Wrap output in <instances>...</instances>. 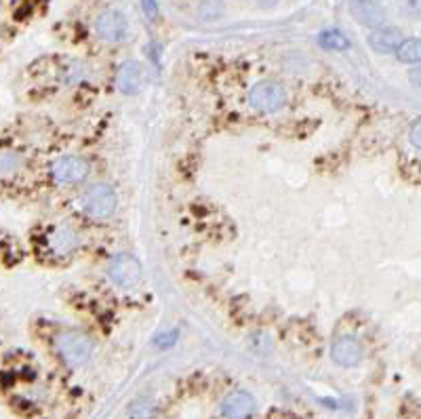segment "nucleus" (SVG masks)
<instances>
[{"label": "nucleus", "instance_id": "1", "mask_svg": "<svg viewBox=\"0 0 421 419\" xmlns=\"http://www.w3.org/2000/svg\"><path fill=\"white\" fill-rule=\"evenodd\" d=\"M55 348L61 356V361L67 367H80L82 363H86V359L93 352V342L89 335L78 333V331H70L57 337Z\"/></svg>", "mask_w": 421, "mask_h": 419}, {"label": "nucleus", "instance_id": "2", "mask_svg": "<svg viewBox=\"0 0 421 419\" xmlns=\"http://www.w3.org/2000/svg\"><path fill=\"white\" fill-rule=\"evenodd\" d=\"M287 101V93L278 82L272 80H264L259 84H255L249 91V103L255 112L261 114H274L278 112Z\"/></svg>", "mask_w": 421, "mask_h": 419}, {"label": "nucleus", "instance_id": "3", "mask_svg": "<svg viewBox=\"0 0 421 419\" xmlns=\"http://www.w3.org/2000/svg\"><path fill=\"white\" fill-rule=\"evenodd\" d=\"M116 194L110 186H93L89 192L82 196V211L91 219H105L116 211Z\"/></svg>", "mask_w": 421, "mask_h": 419}, {"label": "nucleus", "instance_id": "4", "mask_svg": "<svg viewBox=\"0 0 421 419\" xmlns=\"http://www.w3.org/2000/svg\"><path fill=\"white\" fill-rule=\"evenodd\" d=\"M108 276L112 278V283L120 289H133L139 278H141V264L137 262V257L129 255V253H120L116 255L110 266H108Z\"/></svg>", "mask_w": 421, "mask_h": 419}, {"label": "nucleus", "instance_id": "5", "mask_svg": "<svg viewBox=\"0 0 421 419\" xmlns=\"http://www.w3.org/2000/svg\"><path fill=\"white\" fill-rule=\"evenodd\" d=\"M127 30H129L127 17L116 8H105L95 19V32L101 40L118 42L127 36Z\"/></svg>", "mask_w": 421, "mask_h": 419}, {"label": "nucleus", "instance_id": "6", "mask_svg": "<svg viewBox=\"0 0 421 419\" xmlns=\"http://www.w3.org/2000/svg\"><path fill=\"white\" fill-rule=\"evenodd\" d=\"M89 175V162L80 156H63L53 165V179L61 186L80 183Z\"/></svg>", "mask_w": 421, "mask_h": 419}, {"label": "nucleus", "instance_id": "7", "mask_svg": "<svg viewBox=\"0 0 421 419\" xmlns=\"http://www.w3.org/2000/svg\"><path fill=\"white\" fill-rule=\"evenodd\" d=\"M44 243H46V253L53 255V257H70L78 249V236L67 226L53 228L46 234Z\"/></svg>", "mask_w": 421, "mask_h": 419}, {"label": "nucleus", "instance_id": "8", "mask_svg": "<svg viewBox=\"0 0 421 419\" xmlns=\"http://www.w3.org/2000/svg\"><path fill=\"white\" fill-rule=\"evenodd\" d=\"M331 356L339 367H356L361 365L365 350L363 344L352 335H339L331 346Z\"/></svg>", "mask_w": 421, "mask_h": 419}, {"label": "nucleus", "instance_id": "9", "mask_svg": "<svg viewBox=\"0 0 421 419\" xmlns=\"http://www.w3.org/2000/svg\"><path fill=\"white\" fill-rule=\"evenodd\" d=\"M350 13L367 27H382L386 21V8L380 0H350Z\"/></svg>", "mask_w": 421, "mask_h": 419}, {"label": "nucleus", "instance_id": "10", "mask_svg": "<svg viewBox=\"0 0 421 419\" xmlns=\"http://www.w3.org/2000/svg\"><path fill=\"white\" fill-rule=\"evenodd\" d=\"M253 411H255V399L245 390L228 394L219 407V413L224 419H247Z\"/></svg>", "mask_w": 421, "mask_h": 419}, {"label": "nucleus", "instance_id": "11", "mask_svg": "<svg viewBox=\"0 0 421 419\" xmlns=\"http://www.w3.org/2000/svg\"><path fill=\"white\" fill-rule=\"evenodd\" d=\"M116 86L124 95H135L143 86V70L137 61H124L116 74Z\"/></svg>", "mask_w": 421, "mask_h": 419}, {"label": "nucleus", "instance_id": "12", "mask_svg": "<svg viewBox=\"0 0 421 419\" xmlns=\"http://www.w3.org/2000/svg\"><path fill=\"white\" fill-rule=\"evenodd\" d=\"M403 42V34L396 27H375L369 36V46L375 53H394Z\"/></svg>", "mask_w": 421, "mask_h": 419}, {"label": "nucleus", "instance_id": "13", "mask_svg": "<svg viewBox=\"0 0 421 419\" xmlns=\"http://www.w3.org/2000/svg\"><path fill=\"white\" fill-rule=\"evenodd\" d=\"M318 44L327 51H346L350 46V40L342 30H325L318 36Z\"/></svg>", "mask_w": 421, "mask_h": 419}, {"label": "nucleus", "instance_id": "14", "mask_svg": "<svg viewBox=\"0 0 421 419\" xmlns=\"http://www.w3.org/2000/svg\"><path fill=\"white\" fill-rule=\"evenodd\" d=\"M396 55L403 63H417L421 59V42L420 38H407L396 49Z\"/></svg>", "mask_w": 421, "mask_h": 419}, {"label": "nucleus", "instance_id": "15", "mask_svg": "<svg viewBox=\"0 0 421 419\" xmlns=\"http://www.w3.org/2000/svg\"><path fill=\"white\" fill-rule=\"evenodd\" d=\"M196 13H198V19L202 21H215L224 15V4L219 0H202Z\"/></svg>", "mask_w": 421, "mask_h": 419}, {"label": "nucleus", "instance_id": "16", "mask_svg": "<svg viewBox=\"0 0 421 419\" xmlns=\"http://www.w3.org/2000/svg\"><path fill=\"white\" fill-rule=\"evenodd\" d=\"M154 413V403L150 399H139L131 407V418L133 419H148Z\"/></svg>", "mask_w": 421, "mask_h": 419}, {"label": "nucleus", "instance_id": "17", "mask_svg": "<svg viewBox=\"0 0 421 419\" xmlns=\"http://www.w3.org/2000/svg\"><path fill=\"white\" fill-rule=\"evenodd\" d=\"M139 2H141L143 13H145L150 19H156V17H158V4H156V0H139Z\"/></svg>", "mask_w": 421, "mask_h": 419}, {"label": "nucleus", "instance_id": "18", "mask_svg": "<svg viewBox=\"0 0 421 419\" xmlns=\"http://www.w3.org/2000/svg\"><path fill=\"white\" fill-rule=\"evenodd\" d=\"M411 143L420 150L421 148V139H420V120L413 124V129H411Z\"/></svg>", "mask_w": 421, "mask_h": 419}, {"label": "nucleus", "instance_id": "19", "mask_svg": "<svg viewBox=\"0 0 421 419\" xmlns=\"http://www.w3.org/2000/svg\"><path fill=\"white\" fill-rule=\"evenodd\" d=\"M261 8H272V6H276V2L278 0H255Z\"/></svg>", "mask_w": 421, "mask_h": 419}, {"label": "nucleus", "instance_id": "20", "mask_svg": "<svg viewBox=\"0 0 421 419\" xmlns=\"http://www.w3.org/2000/svg\"><path fill=\"white\" fill-rule=\"evenodd\" d=\"M420 70H413V86H420Z\"/></svg>", "mask_w": 421, "mask_h": 419}]
</instances>
